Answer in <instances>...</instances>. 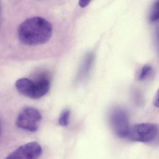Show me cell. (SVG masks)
I'll return each mask as SVG.
<instances>
[{"instance_id":"cell-7","label":"cell","mask_w":159,"mask_h":159,"mask_svg":"<svg viewBox=\"0 0 159 159\" xmlns=\"http://www.w3.org/2000/svg\"><path fill=\"white\" fill-rule=\"evenodd\" d=\"M70 111L69 109H66L62 111L58 120V122L60 125L63 126L68 125L70 117Z\"/></svg>"},{"instance_id":"cell-10","label":"cell","mask_w":159,"mask_h":159,"mask_svg":"<svg viewBox=\"0 0 159 159\" xmlns=\"http://www.w3.org/2000/svg\"><path fill=\"white\" fill-rule=\"evenodd\" d=\"M90 1H87V0H80L79 1V4L80 7L82 8H84L86 7L90 3Z\"/></svg>"},{"instance_id":"cell-1","label":"cell","mask_w":159,"mask_h":159,"mask_svg":"<svg viewBox=\"0 0 159 159\" xmlns=\"http://www.w3.org/2000/svg\"><path fill=\"white\" fill-rule=\"evenodd\" d=\"M52 27L50 22L40 17L24 21L19 26L18 35L21 42L30 46L46 43L51 39Z\"/></svg>"},{"instance_id":"cell-4","label":"cell","mask_w":159,"mask_h":159,"mask_svg":"<svg viewBox=\"0 0 159 159\" xmlns=\"http://www.w3.org/2000/svg\"><path fill=\"white\" fill-rule=\"evenodd\" d=\"M41 120V114L38 110L32 107H27L19 113L16 125L19 128L35 132L38 130Z\"/></svg>"},{"instance_id":"cell-2","label":"cell","mask_w":159,"mask_h":159,"mask_svg":"<svg viewBox=\"0 0 159 159\" xmlns=\"http://www.w3.org/2000/svg\"><path fill=\"white\" fill-rule=\"evenodd\" d=\"M15 85L17 91L23 95L33 99H38L44 96L49 92L50 81L46 78H42L36 81L22 78L16 81Z\"/></svg>"},{"instance_id":"cell-6","label":"cell","mask_w":159,"mask_h":159,"mask_svg":"<svg viewBox=\"0 0 159 159\" xmlns=\"http://www.w3.org/2000/svg\"><path fill=\"white\" fill-rule=\"evenodd\" d=\"M111 123L114 133L120 138L126 137L129 130V122L127 113L123 110L116 109L111 112Z\"/></svg>"},{"instance_id":"cell-11","label":"cell","mask_w":159,"mask_h":159,"mask_svg":"<svg viewBox=\"0 0 159 159\" xmlns=\"http://www.w3.org/2000/svg\"><path fill=\"white\" fill-rule=\"evenodd\" d=\"M154 105L155 107H157L159 106V94H158V93H157V95L155 97V99H154Z\"/></svg>"},{"instance_id":"cell-12","label":"cell","mask_w":159,"mask_h":159,"mask_svg":"<svg viewBox=\"0 0 159 159\" xmlns=\"http://www.w3.org/2000/svg\"><path fill=\"white\" fill-rule=\"evenodd\" d=\"M0 134H1V124H0Z\"/></svg>"},{"instance_id":"cell-8","label":"cell","mask_w":159,"mask_h":159,"mask_svg":"<svg viewBox=\"0 0 159 159\" xmlns=\"http://www.w3.org/2000/svg\"><path fill=\"white\" fill-rule=\"evenodd\" d=\"M159 17V1L156 2L152 8L150 13L149 19L151 22L157 21Z\"/></svg>"},{"instance_id":"cell-3","label":"cell","mask_w":159,"mask_h":159,"mask_svg":"<svg viewBox=\"0 0 159 159\" xmlns=\"http://www.w3.org/2000/svg\"><path fill=\"white\" fill-rule=\"evenodd\" d=\"M158 132V126L156 125L148 123L139 124L129 128L127 136L133 141L147 143L154 140Z\"/></svg>"},{"instance_id":"cell-5","label":"cell","mask_w":159,"mask_h":159,"mask_svg":"<svg viewBox=\"0 0 159 159\" xmlns=\"http://www.w3.org/2000/svg\"><path fill=\"white\" fill-rule=\"evenodd\" d=\"M42 153V148L37 142H31L20 146L5 159H38Z\"/></svg>"},{"instance_id":"cell-9","label":"cell","mask_w":159,"mask_h":159,"mask_svg":"<svg viewBox=\"0 0 159 159\" xmlns=\"http://www.w3.org/2000/svg\"><path fill=\"white\" fill-rule=\"evenodd\" d=\"M152 70V68L149 65H145L141 70V73L139 74V80L140 81L146 80Z\"/></svg>"}]
</instances>
